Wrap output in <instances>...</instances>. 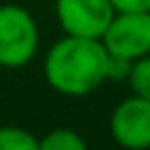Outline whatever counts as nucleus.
<instances>
[{"label": "nucleus", "mask_w": 150, "mask_h": 150, "mask_svg": "<svg viewBox=\"0 0 150 150\" xmlns=\"http://www.w3.org/2000/svg\"><path fill=\"white\" fill-rule=\"evenodd\" d=\"M110 54L103 40L66 35L52 45L45 59V77L66 96H87L108 80Z\"/></svg>", "instance_id": "1"}, {"label": "nucleus", "mask_w": 150, "mask_h": 150, "mask_svg": "<svg viewBox=\"0 0 150 150\" xmlns=\"http://www.w3.org/2000/svg\"><path fill=\"white\" fill-rule=\"evenodd\" d=\"M40 30L33 14L19 5H0V66L21 68L33 61Z\"/></svg>", "instance_id": "2"}, {"label": "nucleus", "mask_w": 150, "mask_h": 150, "mask_svg": "<svg viewBox=\"0 0 150 150\" xmlns=\"http://www.w3.org/2000/svg\"><path fill=\"white\" fill-rule=\"evenodd\" d=\"M101 40L112 56L124 61L150 54V12H117Z\"/></svg>", "instance_id": "3"}, {"label": "nucleus", "mask_w": 150, "mask_h": 150, "mask_svg": "<svg viewBox=\"0 0 150 150\" xmlns=\"http://www.w3.org/2000/svg\"><path fill=\"white\" fill-rule=\"evenodd\" d=\"M54 12L66 35L96 40L103 38L112 16L117 14L110 0H56Z\"/></svg>", "instance_id": "4"}, {"label": "nucleus", "mask_w": 150, "mask_h": 150, "mask_svg": "<svg viewBox=\"0 0 150 150\" xmlns=\"http://www.w3.org/2000/svg\"><path fill=\"white\" fill-rule=\"evenodd\" d=\"M110 134L115 143L122 148H150V98L134 94L117 103V108L110 115Z\"/></svg>", "instance_id": "5"}, {"label": "nucleus", "mask_w": 150, "mask_h": 150, "mask_svg": "<svg viewBox=\"0 0 150 150\" xmlns=\"http://www.w3.org/2000/svg\"><path fill=\"white\" fill-rule=\"evenodd\" d=\"M0 150H40V138L23 127H0Z\"/></svg>", "instance_id": "6"}, {"label": "nucleus", "mask_w": 150, "mask_h": 150, "mask_svg": "<svg viewBox=\"0 0 150 150\" xmlns=\"http://www.w3.org/2000/svg\"><path fill=\"white\" fill-rule=\"evenodd\" d=\"M87 141L73 129H54L40 138V150H84Z\"/></svg>", "instance_id": "7"}, {"label": "nucleus", "mask_w": 150, "mask_h": 150, "mask_svg": "<svg viewBox=\"0 0 150 150\" xmlns=\"http://www.w3.org/2000/svg\"><path fill=\"white\" fill-rule=\"evenodd\" d=\"M129 87L134 94L143 96V98H150V54L131 61V68H129Z\"/></svg>", "instance_id": "8"}, {"label": "nucleus", "mask_w": 150, "mask_h": 150, "mask_svg": "<svg viewBox=\"0 0 150 150\" xmlns=\"http://www.w3.org/2000/svg\"><path fill=\"white\" fill-rule=\"evenodd\" d=\"M115 12H150V0H110Z\"/></svg>", "instance_id": "9"}]
</instances>
